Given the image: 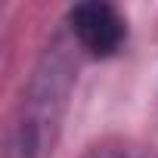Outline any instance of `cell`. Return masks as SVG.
<instances>
[{
    "label": "cell",
    "mask_w": 158,
    "mask_h": 158,
    "mask_svg": "<svg viewBox=\"0 0 158 158\" xmlns=\"http://www.w3.org/2000/svg\"><path fill=\"white\" fill-rule=\"evenodd\" d=\"M68 28L84 53L93 59H112L127 44V19L102 0H87L68 10Z\"/></svg>",
    "instance_id": "cell-1"
},
{
    "label": "cell",
    "mask_w": 158,
    "mask_h": 158,
    "mask_svg": "<svg viewBox=\"0 0 158 158\" xmlns=\"http://www.w3.org/2000/svg\"><path fill=\"white\" fill-rule=\"evenodd\" d=\"M84 158H127L121 149H93L90 155H84Z\"/></svg>",
    "instance_id": "cell-2"
}]
</instances>
